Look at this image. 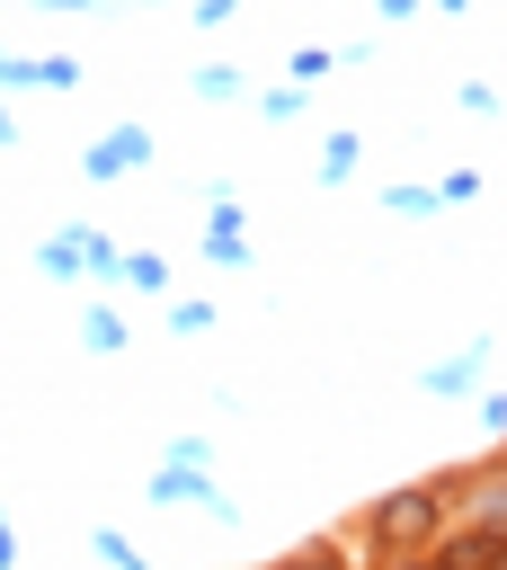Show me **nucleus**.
I'll use <instances>...</instances> for the list:
<instances>
[{
  "label": "nucleus",
  "instance_id": "39448f33",
  "mask_svg": "<svg viewBox=\"0 0 507 570\" xmlns=\"http://www.w3.org/2000/svg\"><path fill=\"white\" fill-rule=\"evenodd\" d=\"M382 9H391V18H400V9H418V0H382Z\"/></svg>",
  "mask_w": 507,
  "mask_h": 570
},
{
  "label": "nucleus",
  "instance_id": "f257e3e1",
  "mask_svg": "<svg viewBox=\"0 0 507 570\" xmlns=\"http://www.w3.org/2000/svg\"><path fill=\"white\" fill-rule=\"evenodd\" d=\"M142 160H151V134L125 125V134H107V142L89 151V178H125V169H142Z\"/></svg>",
  "mask_w": 507,
  "mask_h": 570
},
{
  "label": "nucleus",
  "instance_id": "20e7f679",
  "mask_svg": "<svg viewBox=\"0 0 507 570\" xmlns=\"http://www.w3.org/2000/svg\"><path fill=\"white\" fill-rule=\"evenodd\" d=\"M44 9H98V0H44Z\"/></svg>",
  "mask_w": 507,
  "mask_h": 570
},
{
  "label": "nucleus",
  "instance_id": "7ed1b4c3",
  "mask_svg": "<svg viewBox=\"0 0 507 570\" xmlns=\"http://www.w3.org/2000/svg\"><path fill=\"white\" fill-rule=\"evenodd\" d=\"M89 347H125V321L116 312H89Z\"/></svg>",
  "mask_w": 507,
  "mask_h": 570
},
{
  "label": "nucleus",
  "instance_id": "f03ea898",
  "mask_svg": "<svg viewBox=\"0 0 507 570\" xmlns=\"http://www.w3.org/2000/svg\"><path fill=\"white\" fill-rule=\"evenodd\" d=\"M427 517H436V499H427V490H409V499H391V508H382V534H391V543H400V534H427Z\"/></svg>",
  "mask_w": 507,
  "mask_h": 570
}]
</instances>
